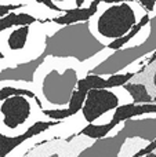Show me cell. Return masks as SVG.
Masks as SVG:
<instances>
[{
  "mask_svg": "<svg viewBox=\"0 0 156 157\" xmlns=\"http://www.w3.org/2000/svg\"><path fill=\"white\" fill-rule=\"evenodd\" d=\"M61 121H55V120H50V121H37L36 124H33L29 130L25 134L15 138L6 135H0V157H7L13 150H15L18 146H21L22 144H25L26 141L35 138V136L40 135V134L49 131L51 127L58 125Z\"/></svg>",
  "mask_w": 156,
  "mask_h": 157,
  "instance_id": "ba28073f",
  "label": "cell"
},
{
  "mask_svg": "<svg viewBox=\"0 0 156 157\" xmlns=\"http://www.w3.org/2000/svg\"><path fill=\"white\" fill-rule=\"evenodd\" d=\"M124 88L131 95L135 105H145V103H154V97L149 94L148 88L141 83H127L124 84Z\"/></svg>",
  "mask_w": 156,
  "mask_h": 157,
  "instance_id": "30bf717a",
  "label": "cell"
},
{
  "mask_svg": "<svg viewBox=\"0 0 156 157\" xmlns=\"http://www.w3.org/2000/svg\"><path fill=\"white\" fill-rule=\"evenodd\" d=\"M94 2H97V0H86V2H84V6H83V8H88V7H91Z\"/></svg>",
  "mask_w": 156,
  "mask_h": 157,
  "instance_id": "d6986e66",
  "label": "cell"
},
{
  "mask_svg": "<svg viewBox=\"0 0 156 157\" xmlns=\"http://www.w3.org/2000/svg\"><path fill=\"white\" fill-rule=\"evenodd\" d=\"M146 14V10L138 2L119 4L101 3L97 14L88 21V25L94 37L108 47L116 39L129 35Z\"/></svg>",
  "mask_w": 156,
  "mask_h": 157,
  "instance_id": "7a4b0ae2",
  "label": "cell"
},
{
  "mask_svg": "<svg viewBox=\"0 0 156 157\" xmlns=\"http://www.w3.org/2000/svg\"><path fill=\"white\" fill-rule=\"evenodd\" d=\"M15 95H22L28 98H36V94L30 90L24 88H14V87H0V101H4L7 98L15 97Z\"/></svg>",
  "mask_w": 156,
  "mask_h": 157,
  "instance_id": "4fadbf2b",
  "label": "cell"
},
{
  "mask_svg": "<svg viewBox=\"0 0 156 157\" xmlns=\"http://www.w3.org/2000/svg\"><path fill=\"white\" fill-rule=\"evenodd\" d=\"M105 48L93 36L88 22L66 25L55 36L47 37L46 52L41 59L47 57L75 58L84 62Z\"/></svg>",
  "mask_w": 156,
  "mask_h": 157,
  "instance_id": "3957f363",
  "label": "cell"
},
{
  "mask_svg": "<svg viewBox=\"0 0 156 157\" xmlns=\"http://www.w3.org/2000/svg\"><path fill=\"white\" fill-rule=\"evenodd\" d=\"M151 17H156V6H155V10H154V14H151Z\"/></svg>",
  "mask_w": 156,
  "mask_h": 157,
  "instance_id": "603a6c76",
  "label": "cell"
},
{
  "mask_svg": "<svg viewBox=\"0 0 156 157\" xmlns=\"http://www.w3.org/2000/svg\"><path fill=\"white\" fill-rule=\"evenodd\" d=\"M154 103L156 105V95H155V98H154Z\"/></svg>",
  "mask_w": 156,
  "mask_h": 157,
  "instance_id": "cb8c5ba5",
  "label": "cell"
},
{
  "mask_svg": "<svg viewBox=\"0 0 156 157\" xmlns=\"http://www.w3.org/2000/svg\"><path fill=\"white\" fill-rule=\"evenodd\" d=\"M84 2H86V0H76V7L77 8H83V6H84Z\"/></svg>",
  "mask_w": 156,
  "mask_h": 157,
  "instance_id": "ffe728a7",
  "label": "cell"
},
{
  "mask_svg": "<svg viewBox=\"0 0 156 157\" xmlns=\"http://www.w3.org/2000/svg\"><path fill=\"white\" fill-rule=\"evenodd\" d=\"M37 121H50L36 98L22 95L0 101V131L2 135L15 138L25 134Z\"/></svg>",
  "mask_w": 156,
  "mask_h": 157,
  "instance_id": "277c9868",
  "label": "cell"
},
{
  "mask_svg": "<svg viewBox=\"0 0 156 157\" xmlns=\"http://www.w3.org/2000/svg\"><path fill=\"white\" fill-rule=\"evenodd\" d=\"M149 142L141 138H127L126 142L123 144L118 157H133L135 153H138L141 149L148 145Z\"/></svg>",
  "mask_w": 156,
  "mask_h": 157,
  "instance_id": "7c38bea8",
  "label": "cell"
},
{
  "mask_svg": "<svg viewBox=\"0 0 156 157\" xmlns=\"http://www.w3.org/2000/svg\"><path fill=\"white\" fill-rule=\"evenodd\" d=\"M141 6L146 10L148 14H154V10H155V6H156V0H137Z\"/></svg>",
  "mask_w": 156,
  "mask_h": 157,
  "instance_id": "e0dca14e",
  "label": "cell"
},
{
  "mask_svg": "<svg viewBox=\"0 0 156 157\" xmlns=\"http://www.w3.org/2000/svg\"><path fill=\"white\" fill-rule=\"evenodd\" d=\"M155 50H156V17H151V36H149L146 43H144L142 46L133 47V48L118 50L101 66H98L90 73L98 75V76H107V77L111 76V75L122 73L129 65H131L133 62H135L138 59L148 57Z\"/></svg>",
  "mask_w": 156,
  "mask_h": 157,
  "instance_id": "5b68a950",
  "label": "cell"
},
{
  "mask_svg": "<svg viewBox=\"0 0 156 157\" xmlns=\"http://www.w3.org/2000/svg\"><path fill=\"white\" fill-rule=\"evenodd\" d=\"M37 22L35 17L29 15V14H18L15 11L10 13L6 18L0 19V30L8 29L13 26H25V25H32Z\"/></svg>",
  "mask_w": 156,
  "mask_h": 157,
  "instance_id": "8fae6325",
  "label": "cell"
},
{
  "mask_svg": "<svg viewBox=\"0 0 156 157\" xmlns=\"http://www.w3.org/2000/svg\"><path fill=\"white\" fill-rule=\"evenodd\" d=\"M120 99L113 88L90 90L83 105L82 113L88 124H93L108 112L116 110L120 106Z\"/></svg>",
  "mask_w": 156,
  "mask_h": 157,
  "instance_id": "8992f818",
  "label": "cell"
},
{
  "mask_svg": "<svg viewBox=\"0 0 156 157\" xmlns=\"http://www.w3.org/2000/svg\"><path fill=\"white\" fill-rule=\"evenodd\" d=\"M87 75L83 62L75 58L47 57L33 76L36 97L41 109H66L79 80Z\"/></svg>",
  "mask_w": 156,
  "mask_h": 157,
  "instance_id": "6da1fadb",
  "label": "cell"
},
{
  "mask_svg": "<svg viewBox=\"0 0 156 157\" xmlns=\"http://www.w3.org/2000/svg\"><path fill=\"white\" fill-rule=\"evenodd\" d=\"M127 2H135V0H101V3H107V4H119V3Z\"/></svg>",
  "mask_w": 156,
  "mask_h": 157,
  "instance_id": "ac0fdd59",
  "label": "cell"
},
{
  "mask_svg": "<svg viewBox=\"0 0 156 157\" xmlns=\"http://www.w3.org/2000/svg\"><path fill=\"white\" fill-rule=\"evenodd\" d=\"M101 4V0H97L93 3V6L88 8H75L68 13H65L62 17L53 19L54 22L66 26V25H73V24H80V22H88L98 11V6Z\"/></svg>",
  "mask_w": 156,
  "mask_h": 157,
  "instance_id": "9c48e42d",
  "label": "cell"
},
{
  "mask_svg": "<svg viewBox=\"0 0 156 157\" xmlns=\"http://www.w3.org/2000/svg\"><path fill=\"white\" fill-rule=\"evenodd\" d=\"M53 2H54V3H55V4H57V6H58V7H60V6H61V4H62V3H64V2H65V0H53Z\"/></svg>",
  "mask_w": 156,
  "mask_h": 157,
  "instance_id": "44dd1931",
  "label": "cell"
},
{
  "mask_svg": "<svg viewBox=\"0 0 156 157\" xmlns=\"http://www.w3.org/2000/svg\"><path fill=\"white\" fill-rule=\"evenodd\" d=\"M43 28H44V32H46L47 37H53V36H55L62 29V25L57 24L54 21H47V22H43Z\"/></svg>",
  "mask_w": 156,
  "mask_h": 157,
  "instance_id": "9a60e30c",
  "label": "cell"
},
{
  "mask_svg": "<svg viewBox=\"0 0 156 157\" xmlns=\"http://www.w3.org/2000/svg\"><path fill=\"white\" fill-rule=\"evenodd\" d=\"M135 2H137V0H135Z\"/></svg>",
  "mask_w": 156,
  "mask_h": 157,
  "instance_id": "d4e9b609",
  "label": "cell"
},
{
  "mask_svg": "<svg viewBox=\"0 0 156 157\" xmlns=\"http://www.w3.org/2000/svg\"><path fill=\"white\" fill-rule=\"evenodd\" d=\"M149 36H151V22H149L148 25H145V26H144L142 29L138 32V35L135 36V37H133L131 40L126 44V47H123V48H133V47L142 46L144 43H146V41H148Z\"/></svg>",
  "mask_w": 156,
  "mask_h": 157,
  "instance_id": "5bb4252c",
  "label": "cell"
},
{
  "mask_svg": "<svg viewBox=\"0 0 156 157\" xmlns=\"http://www.w3.org/2000/svg\"><path fill=\"white\" fill-rule=\"evenodd\" d=\"M144 157H156V150H155V152H152V153H149V155L144 156Z\"/></svg>",
  "mask_w": 156,
  "mask_h": 157,
  "instance_id": "7402d4cb",
  "label": "cell"
},
{
  "mask_svg": "<svg viewBox=\"0 0 156 157\" xmlns=\"http://www.w3.org/2000/svg\"><path fill=\"white\" fill-rule=\"evenodd\" d=\"M30 36V25L13 26L0 30V52L8 61L21 57L25 51Z\"/></svg>",
  "mask_w": 156,
  "mask_h": 157,
  "instance_id": "52a82bcc",
  "label": "cell"
},
{
  "mask_svg": "<svg viewBox=\"0 0 156 157\" xmlns=\"http://www.w3.org/2000/svg\"><path fill=\"white\" fill-rule=\"evenodd\" d=\"M37 3L36 0H0V6H18V7H26Z\"/></svg>",
  "mask_w": 156,
  "mask_h": 157,
  "instance_id": "2e32d148",
  "label": "cell"
}]
</instances>
